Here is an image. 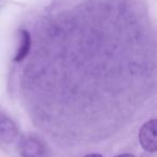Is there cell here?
<instances>
[{"instance_id": "obj_1", "label": "cell", "mask_w": 157, "mask_h": 157, "mask_svg": "<svg viewBox=\"0 0 157 157\" xmlns=\"http://www.w3.org/2000/svg\"><path fill=\"white\" fill-rule=\"evenodd\" d=\"M156 140V120H150L139 131L140 144L146 152L154 153L157 150Z\"/></svg>"}, {"instance_id": "obj_2", "label": "cell", "mask_w": 157, "mask_h": 157, "mask_svg": "<svg viewBox=\"0 0 157 157\" xmlns=\"http://www.w3.org/2000/svg\"><path fill=\"white\" fill-rule=\"evenodd\" d=\"M22 157H45V147L40 140L36 138H26L20 144Z\"/></svg>"}, {"instance_id": "obj_3", "label": "cell", "mask_w": 157, "mask_h": 157, "mask_svg": "<svg viewBox=\"0 0 157 157\" xmlns=\"http://www.w3.org/2000/svg\"><path fill=\"white\" fill-rule=\"evenodd\" d=\"M17 135L18 129L15 123L7 115L0 114V139L6 143H12Z\"/></svg>"}, {"instance_id": "obj_4", "label": "cell", "mask_w": 157, "mask_h": 157, "mask_svg": "<svg viewBox=\"0 0 157 157\" xmlns=\"http://www.w3.org/2000/svg\"><path fill=\"white\" fill-rule=\"evenodd\" d=\"M18 35H20V46H18L17 51H16L14 60L16 63H21L27 57L29 54V51L31 48V37L30 33L26 29H21L18 30Z\"/></svg>"}, {"instance_id": "obj_5", "label": "cell", "mask_w": 157, "mask_h": 157, "mask_svg": "<svg viewBox=\"0 0 157 157\" xmlns=\"http://www.w3.org/2000/svg\"><path fill=\"white\" fill-rule=\"evenodd\" d=\"M83 157H103V156L101 154H99V153H92V154H87Z\"/></svg>"}, {"instance_id": "obj_6", "label": "cell", "mask_w": 157, "mask_h": 157, "mask_svg": "<svg viewBox=\"0 0 157 157\" xmlns=\"http://www.w3.org/2000/svg\"><path fill=\"white\" fill-rule=\"evenodd\" d=\"M115 157H135V156L131 155V154H121V155H117V156H115Z\"/></svg>"}]
</instances>
